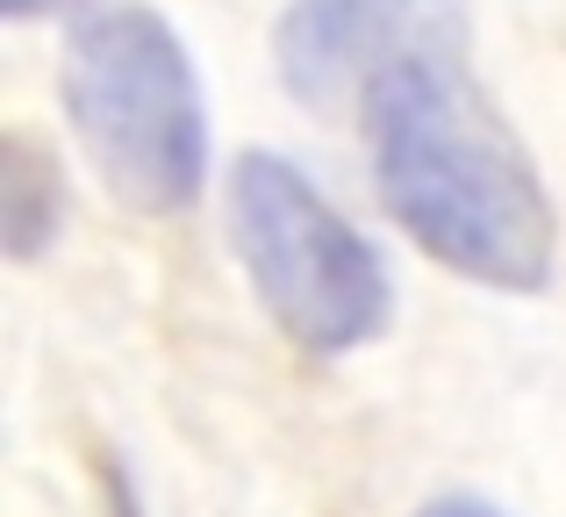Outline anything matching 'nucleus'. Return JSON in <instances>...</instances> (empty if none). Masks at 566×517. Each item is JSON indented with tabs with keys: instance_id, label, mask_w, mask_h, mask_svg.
I'll return each mask as SVG.
<instances>
[{
	"instance_id": "f257e3e1",
	"label": "nucleus",
	"mask_w": 566,
	"mask_h": 517,
	"mask_svg": "<svg viewBox=\"0 0 566 517\" xmlns=\"http://www.w3.org/2000/svg\"><path fill=\"white\" fill-rule=\"evenodd\" d=\"M380 209L444 273L495 294H538L559 273V216L516 130L459 72V58H416L366 101Z\"/></svg>"
},
{
	"instance_id": "f03ea898",
	"label": "nucleus",
	"mask_w": 566,
	"mask_h": 517,
	"mask_svg": "<svg viewBox=\"0 0 566 517\" xmlns=\"http://www.w3.org/2000/svg\"><path fill=\"white\" fill-rule=\"evenodd\" d=\"M65 115L101 187L144 216H180L208 187V101L180 29L144 0H101L65 43Z\"/></svg>"
},
{
	"instance_id": "7ed1b4c3",
	"label": "nucleus",
	"mask_w": 566,
	"mask_h": 517,
	"mask_svg": "<svg viewBox=\"0 0 566 517\" xmlns=\"http://www.w3.org/2000/svg\"><path fill=\"white\" fill-rule=\"evenodd\" d=\"M230 252L273 331L308 360H345L395 323L380 245L280 152L230 158Z\"/></svg>"
},
{
	"instance_id": "20e7f679",
	"label": "nucleus",
	"mask_w": 566,
	"mask_h": 517,
	"mask_svg": "<svg viewBox=\"0 0 566 517\" xmlns=\"http://www.w3.org/2000/svg\"><path fill=\"white\" fill-rule=\"evenodd\" d=\"M459 43L467 0H287L273 22V65L308 115H366L387 72L459 58Z\"/></svg>"
},
{
	"instance_id": "39448f33",
	"label": "nucleus",
	"mask_w": 566,
	"mask_h": 517,
	"mask_svg": "<svg viewBox=\"0 0 566 517\" xmlns=\"http://www.w3.org/2000/svg\"><path fill=\"white\" fill-rule=\"evenodd\" d=\"M65 224V180H57V158L36 137H8L0 144V245L14 266L43 259L57 245Z\"/></svg>"
},
{
	"instance_id": "423d86ee",
	"label": "nucleus",
	"mask_w": 566,
	"mask_h": 517,
	"mask_svg": "<svg viewBox=\"0 0 566 517\" xmlns=\"http://www.w3.org/2000/svg\"><path fill=\"white\" fill-rule=\"evenodd\" d=\"M94 475H101V517H151L144 510V489H137V475H129L115 453H101L94 461Z\"/></svg>"
},
{
	"instance_id": "0eeeda50",
	"label": "nucleus",
	"mask_w": 566,
	"mask_h": 517,
	"mask_svg": "<svg viewBox=\"0 0 566 517\" xmlns=\"http://www.w3.org/2000/svg\"><path fill=\"white\" fill-rule=\"evenodd\" d=\"M416 517H510L502 504H488V496H430Z\"/></svg>"
},
{
	"instance_id": "6e6552de",
	"label": "nucleus",
	"mask_w": 566,
	"mask_h": 517,
	"mask_svg": "<svg viewBox=\"0 0 566 517\" xmlns=\"http://www.w3.org/2000/svg\"><path fill=\"white\" fill-rule=\"evenodd\" d=\"M57 8H80V0H0L8 22H36V14H57Z\"/></svg>"
}]
</instances>
